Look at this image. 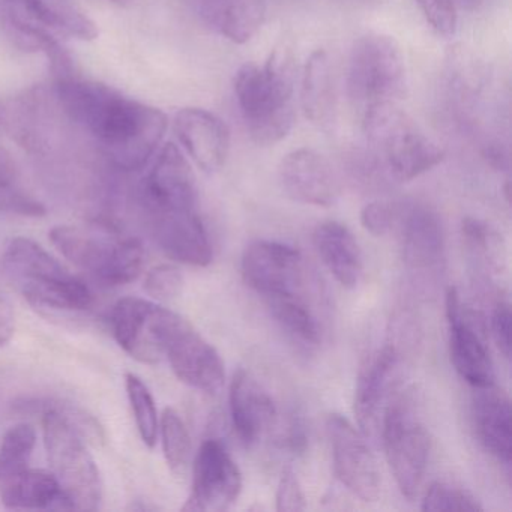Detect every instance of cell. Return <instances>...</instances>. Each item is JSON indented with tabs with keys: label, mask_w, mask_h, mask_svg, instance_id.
<instances>
[{
	"label": "cell",
	"mask_w": 512,
	"mask_h": 512,
	"mask_svg": "<svg viewBox=\"0 0 512 512\" xmlns=\"http://www.w3.org/2000/svg\"><path fill=\"white\" fill-rule=\"evenodd\" d=\"M326 431L335 475L341 484L364 502H376L382 493V475L364 433L337 413L328 416Z\"/></svg>",
	"instance_id": "13"
},
{
	"label": "cell",
	"mask_w": 512,
	"mask_h": 512,
	"mask_svg": "<svg viewBox=\"0 0 512 512\" xmlns=\"http://www.w3.org/2000/svg\"><path fill=\"white\" fill-rule=\"evenodd\" d=\"M481 509L482 506L472 494L446 482L431 484L422 499V511H481Z\"/></svg>",
	"instance_id": "31"
},
{
	"label": "cell",
	"mask_w": 512,
	"mask_h": 512,
	"mask_svg": "<svg viewBox=\"0 0 512 512\" xmlns=\"http://www.w3.org/2000/svg\"><path fill=\"white\" fill-rule=\"evenodd\" d=\"M0 271L34 307L83 311L92 305L89 287L32 239L10 241L0 259Z\"/></svg>",
	"instance_id": "3"
},
{
	"label": "cell",
	"mask_w": 512,
	"mask_h": 512,
	"mask_svg": "<svg viewBox=\"0 0 512 512\" xmlns=\"http://www.w3.org/2000/svg\"><path fill=\"white\" fill-rule=\"evenodd\" d=\"M112 2L121 5V7H125V5L133 4L134 0H112Z\"/></svg>",
	"instance_id": "39"
},
{
	"label": "cell",
	"mask_w": 512,
	"mask_h": 512,
	"mask_svg": "<svg viewBox=\"0 0 512 512\" xmlns=\"http://www.w3.org/2000/svg\"><path fill=\"white\" fill-rule=\"evenodd\" d=\"M0 502L10 509H68L53 473L31 467L0 482Z\"/></svg>",
	"instance_id": "26"
},
{
	"label": "cell",
	"mask_w": 512,
	"mask_h": 512,
	"mask_svg": "<svg viewBox=\"0 0 512 512\" xmlns=\"http://www.w3.org/2000/svg\"><path fill=\"white\" fill-rule=\"evenodd\" d=\"M182 317L154 301L124 298L110 316L113 337L119 346L142 364H160L166 359L170 335Z\"/></svg>",
	"instance_id": "12"
},
{
	"label": "cell",
	"mask_w": 512,
	"mask_h": 512,
	"mask_svg": "<svg viewBox=\"0 0 512 512\" xmlns=\"http://www.w3.org/2000/svg\"><path fill=\"white\" fill-rule=\"evenodd\" d=\"M397 220V203L373 202L361 211V224L374 236H385L391 232Z\"/></svg>",
	"instance_id": "34"
},
{
	"label": "cell",
	"mask_w": 512,
	"mask_h": 512,
	"mask_svg": "<svg viewBox=\"0 0 512 512\" xmlns=\"http://www.w3.org/2000/svg\"><path fill=\"white\" fill-rule=\"evenodd\" d=\"M197 7L212 28L235 44L248 43L265 22V0H197Z\"/></svg>",
	"instance_id": "24"
},
{
	"label": "cell",
	"mask_w": 512,
	"mask_h": 512,
	"mask_svg": "<svg viewBox=\"0 0 512 512\" xmlns=\"http://www.w3.org/2000/svg\"><path fill=\"white\" fill-rule=\"evenodd\" d=\"M230 415L239 440L253 446L274 427L277 407L269 392L248 371L233 376L229 392Z\"/></svg>",
	"instance_id": "20"
},
{
	"label": "cell",
	"mask_w": 512,
	"mask_h": 512,
	"mask_svg": "<svg viewBox=\"0 0 512 512\" xmlns=\"http://www.w3.org/2000/svg\"><path fill=\"white\" fill-rule=\"evenodd\" d=\"M403 259L410 268H433L440 262L445 248V233L439 215L422 203L397 205Z\"/></svg>",
	"instance_id": "19"
},
{
	"label": "cell",
	"mask_w": 512,
	"mask_h": 512,
	"mask_svg": "<svg viewBox=\"0 0 512 512\" xmlns=\"http://www.w3.org/2000/svg\"><path fill=\"white\" fill-rule=\"evenodd\" d=\"M125 389L136 419L137 430L148 448H155L160 433V416L148 385L134 373L125 374Z\"/></svg>",
	"instance_id": "30"
},
{
	"label": "cell",
	"mask_w": 512,
	"mask_h": 512,
	"mask_svg": "<svg viewBox=\"0 0 512 512\" xmlns=\"http://www.w3.org/2000/svg\"><path fill=\"white\" fill-rule=\"evenodd\" d=\"M476 391L472 403L476 436L488 454L509 466L512 457L511 401L494 385L476 388Z\"/></svg>",
	"instance_id": "21"
},
{
	"label": "cell",
	"mask_w": 512,
	"mask_h": 512,
	"mask_svg": "<svg viewBox=\"0 0 512 512\" xmlns=\"http://www.w3.org/2000/svg\"><path fill=\"white\" fill-rule=\"evenodd\" d=\"M364 130L368 142L398 181H412L439 166L445 158V149L430 139L398 104H379L365 110Z\"/></svg>",
	"instance_id": "5"
},
{
	"label": "cell",
	"mask_w": 512,
	"mask_h": 512,
	"mask_svg": "<svg viewBox=\"0 0 512 512\" xmlns=\"http://www.w3.org/2000/svg\"><path fill=\"white\" fill-rule=\"evenodd\" d=\"M313 244L332 277L355 289L364 275V257L352 232L338 221H325L314 229Z\"/></svg>",
	"instance_id": "22"
},
{
	"label": "cell",
	"mask_w": 512,
	"mask_h": 512,
	"mask_svg": "<svg viewBox=\"0 0 512 512\" xmlns=\"http://www.w3.org/2000/svg\"><path fill=\"white\" fill-rule=\"evenodd\" d=\"M307 508L304 490L298 475L292 467H286L281 473L277 488V509L283 512L304 511Z\"/></svg>",
	"instance_id": "35"
},
{
	"label": "cell",
	"mask_w": 512,
	"mask_h": 512,
	"mask_svg": "<svg viewBox=\"0 0 512 512\" xmlns=\"http://www.w3.org/2000/svg\"><path fill=\"white\" fill-rule=\"evenodd\" d=\"M245 283L263 302L313 299L304 256L281 242L256 241L245 248L241 262Z\"/></svg>",
	"instance_id": "10"
},
{
	"label": "cell",
	"mask_w": 512,
	"mask_h": 512,
	"mask_svg": "<svg viewBox=\"0 0 512 512\" xmlns=\"http://www.w3.org/2000/svg\"><path fill=\"white\" fill-rule=\"evenodd\" d=\"M140 200L146 221L199 214L196 176L178 146L167 143L157 152L151 170L143 179Z\"/></svg>",
	"instance_id": "11"
},
{
	"label": "cell",
	"mask_w": 512,
	"mask_h": 512,
	"mask_svg": "<svg viewBox=\"0 0 512 512\" xmlns=\"http://www.w3.org/2000/svg\"><path fill=\"white\" fill-rule=\"evenodd\" d=\"M278 179L284 193L304 205L329 208L341 194L334 167L313 149H296L287 154L278 167Z\"/></svg>",
	"instance_id": "17"
},
{
	"label": "cell",
	"mask_w": 512,
	"mask_h": 512,
	"mask_svg": "<svg viewBox=\"0 0 512 512\" xmlns=\"http://www.w3.org/2000/svg\"><path fill=\"white\" fill-rule=\"evenodd\" d=\"M455 5H476L478 2H481V0H454Z\"/></svg>",
	"instance_id": "38"
},
{
	"label": "cell",
	"mask_w": 512,
	"mask_h": 512,
	"mask_svg": "<svg viewBox=\"0 0 512 512\" xmlns=\"http://www.w3.org/2000/svg\"><path fill=\"white\" fill-rule=\"evenodd\" d=\"M161 445L167 466L175 475L182 476L187 473L191 458V439L187 425L178 412L172 407L164 409L160 416Z\"/></svg>",
	"instance_id": "28"
},
{
	"label": "cell",
	"mask_w": 512,
	"mask_h": 512,
	"mask_svg": "<svg viewBox=\"0 0 512 512\" xmlns=\"http://www.w3.org/2000/svg\"><path fill=\"white\" fill-rule=\"evenodd\" d=\"M397 367L394 347H385L370 359L359 373L355 389V415L362 433H374L379 427L383 401Z\"/></svg>",
	"instance_id": "23"
},
{
	"label": "cell",
	"mask_w": 512,
	"mask_h": 512,
	"mask_svg": "<svg viewBox=\"0 0 512 512\" xmlns=\"http://www.w3.org/2000/svg\"><path fill=\"white\" fill-rule=\"evenodd\" d=\"M511 320V307L508 302H500L491 316V332L500 353L506 359L511 358Z\"/></svg>",
	"instance_id": "36"
},
{
	"label": "cell",
	"mask_w": 512,
	"mask_h": 512,
	"mask_svg": "<svg viewBox=\"0 0 512 512\" xmlns=\"http://www.w3.org/2000/svg\"><path fill=\"white\" fill-rule=\"evenodd\" d=\"M382 434L398 490L406 499L413 500L427 473L431 440L409 394L398 395L386 406Z\"/></svg>",
	"instance_id": "8"
},
{
	"label": "cell",
	"mask_w": 512,
	"mask_h": 512,
	"mask_svg": "<svg viewBox=\"0 0 512 512\" xmlns=\"http://www.w3.org/2000/svg\"><path fill=\"white\" fill-rule=\"evenodd\" d=\"M242 493V473L223 442L202 443L193 466V484L184 511L221 512L229 509Z\"/></svg>",
	"instance_id": "14"
},
{
	"label": "cell",
	"mask_w": 512,
	"mask_h": 512,
	"mask_svg": "<svg viewBox=\"0 0 512 512\" xmlns=\"http://www.w3.org/2000/svg\"><path fill=\"white\" fill-rule=\"evenodd\" d=\"M50 239L65 259L109 286L133 283L145 266L142 242L103 224L56 226Z\"/></svg>",
	"instance_id": "4"
},
{
	"label": "cell",
	"mask_w": 512,
	"mask_h": 512,
	"mask_svg": "<svg viewBox=\"0 0 512 512\" xmlns=\"http://www.w3.org/2000/svg\"><path fill=\"white\" fill-rule=\"evenodd\" d=\"M446 319L449 328V355L455 371L473 388L494 385L493 359L488 352L484 329L475 314L464 310L457 289L446 293Z\"/></svg>",
	"instance_id": "15"
},
{
	"label": "cell",
	"mask_w": 512,
	"mask_h": 512,
	"mask_svg": "<svg viewBox=\"0 0 512 512\" xmlns=\"http://www.w3.org/2000/svg\"><path fill=\"white\" fill-rule=\"evenodd\" d=\"M296 64L292 50L275 49L262 68L245 64L235 77V95L251 139L268 146L283 140L295 124Z\"/></svg>",
	"instance_id": "2"
},
{
	"label": "cell",
	"mask_w": 512,
	"mask_h": 512,
	"mask_svg": "<svg viewBox=\"0 0 512 512\" xmlns=\"http://www.w3.org/2000/svg\"><path fill=\"white\" fill-rule=\"evenodd\" d=\"M37 445V433L29 424H17L5 433L0 443V482L28 469Z\"/></svg>",
	"instance_id": "29"
},
{
	"label": "cell",
	"mask_w": 512,
	"mask_h": 512,
	"mask_svg": "<svg viewBox=\"0 0 512 512\" xmlns=\"http://www.w3.org/2000/svg\"><path fill=\"white\" fill-rule=\"evenodd\" d=\"M461 230L470 253L493 274H503L506 268V247L502 235L487 221L472 217L464 218Z\"/></svg>",
	"instance_id": "27"
},
{
	"label": "cell",
	"mask_w": 512,
	"mask_h": 512,
	"mask_svg": "<svg viewBox=\"0 0 512 512\" xmlns=\"http://www.w3.org/2000/svg\"><path fill=\"white\" fill-rule=\"evenodd\" d=\"M301 106L307 119L317 127L328 128L337 115V89L328 53H311L302 74Z\"/></svg>",
	"instance_id": "25"
},
{
	"label": "cell",
	"mask_w": 512,
	"mask_h": 512,
	"mask_svg": "<svg viewBox=\"0 0 512 512\" xmlns=\"http://www.w3.org/2000/svg\"><path fill=\"white\" fill-rule=\"evenodd\" d=\"M43 433L50 472L68 509L97 511L103 502L100 470L79 431L55 410L44 409Z\"/></svg>",
	"instance_id": "6"
},
{
	"label": "cell",
	"mask_w": 512,
	"mask_h": 512,
	"mask_svg": "<svg viewBox=\"0 0 512 512\" xmlns=\"http://www.w3.org/2000/svg\"><path fill=\"white\" fill-rule=\"evenodd\" d=\"M431 28L443 37L457 31L458 13L454 0H415Z\"/></svg>",
	"instance_id": "33"
},
{
	"label": "cell",
	"mask_w": 512,
	"mask_h": 512,
	"mask_svg": "<svg viewBox=\"0 0 512 512\" xmlns=\"http://www.w3.org/2000/svg\"><path fill=\"white\" fill-rule=\"evenodd\" d=\"M164 361L181 382L197 391L214 395L223 389L226 373L220 353L184 317L170 335Z\"/></svg>",
	"instance_id": "16"
},
{
	"label": "cell",
	"mask_w": 512,
	"mask_h": 512,
	"mask_svg": "<svg viewBox=\"0 0 512 512\" xmlns=\"http://www.w3.org/2000/svg\"><path fill=\"white\" fill-rule=\"evenodd\" d=\"M145 290L158 302H170L178 299L184 290V275L178 266L158 265L146 274Z\"/></svg>",
	"instance_id": "32"
},
{
	"label": "cell",
	"mask_w": 512,
	"mask_h": 512,
	"mask_svg": "<svg viewBox=\"0 0 512 512\" xmlns=\"http://www.w3.org/2000/svg\"><path fill=\"white\" fill-rule=\"evenodd\" d=\"M347 91L365 110L397 104L406 94L407 71L401 47L389 35H362L350 53Z\"/></svg>",
	"instance_id": "7"
},
{
	"label": "cell",
	"mask_w": 512,
	"mask_h": 512,
	"mask_svg": "<svg viewBox=\"0 0 512 512\" xmlns=\"http://www.w3.org/2000/svg\"><path fill=\"white\" fill-rule=\"evenodd\" d=\"M58 97L65 113L92 134L110 163L124 172L143 169L166 136L167 116L91 80L62 77Z\"/></svg>",
	"instance_id": "1"
},
{
	"label": "cell",
	"mask_w": 512,
	"mask_h": 512,
	"mask_svg": "<svg viewBox=\"0 0 512 512\" xmlns=\"http://www.w3.org/2000/svg\"><path fill=\"white\" fill-rule=\"evenodd\" d=\"M2 121H4V115H2V107H0V127H2Z\"/></svg>",
	"instance_id": "40"
},
{
	"label": "cell",
	"mask_w": 512,
	"mask_h": 512,
	"mask_svg": "<svg viewBox=\"0 0 512 512\" xmlns=\"http://www.w3.org/2000/svg\"><path fill=\"white\" fill-rule=\"evenodd\" d=\"M175 133L202 172L212 175L223 169L230 151V131L223 119L208 110L187 107L176 113Z\"/></svg>",
	"instance_id": "18"
},
{
	"label": "cell",
	"mask_w": 512,
	"mask_h": 512,
	"mask_svg": "<svg viewBox=\"0 0 512 512\" xmlns=\"http://www.w3.org/2000/svg\"><path fill=\"white\" fill-rule=\"evenodd\" d=\"M10 26L26 47L46 53L53 64H64L58 38L92 41L98 28L85 13L58 0H5Z\"/></svg>",
	"instance_id": "9"
},
{
	"label": "cell",
	"mask_w": 512,
	"mask_h": 512,
	"mask_svg": "<svg viewBox=\"0 0 512 512\" xmlns=\"http://www.w3.org/2000/svg\"><path fill=\"white\" fill-rule=\"evenodd\" d=\"M16 332V311L7 293L0 289V347L7 346Z\"/></svg>",
	"instance_id": "37"
}]
</instances>
